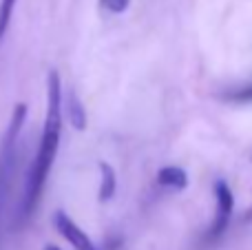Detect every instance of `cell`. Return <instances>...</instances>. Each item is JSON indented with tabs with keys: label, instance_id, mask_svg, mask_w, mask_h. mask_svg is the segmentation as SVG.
<instances>
[{
	"label": "cell",
	"instance_id": "8",
	"mask_svg": "<svg viewBox=\"0 0 252 250\" xmlns=\"http://www.w3.org/2000/svg\"><path fill=\"white\" fill-rule=\"evenodd\" d=\"M223 97L230 102H244V104H252V82L244 84V87L230 89L228 93H223Z\"/></svg>",
	"mask_w": 252,
	"mask_h": 250
},
{
	"label": "cell",
	"instance_id": "1",
	"mask_svg": "<svg viewBox=\"0 0 252 250\" xmlns=\"http://www.w3.org/2000/svg\"><path fill=\"white\" fill-rule=\"evenodd\" d=\"M62 80L58 75V71H51L47 78V115H44V124H42V133H40V142L35 149L33 162L29 166L25 180V193H22V202H20V217H31V213L35 211L42 190L47 186L49 173L53 168L56 162L58 149H60V140H62Z\"/></svg>",
	"mask_w": 252,
	"mask_h": 250
},
{
	"label": "cell",
	"instance_id": "2",
	"mask_svg": "<svg viewBox=\"0 0 252 250\" xmlns=\"http://www.w3.org/2000/svg\"><path fill=\"white\" fill-rule=\"evenodd\" d=\"M213 195H215V213H213V221H210L208 230H206V242L213 244L226 233L228 224L232 219L235 213V195L232 188L228 186L226 180H215L213 182Z\"/></svg>",
	"mask_w": 252,
	"mask_h": 250
},
{
	"label": "cell",
	"instance_id": "5",
	"mask_svg": "<svg viewBox=\"0 0 252 250\" xmlns=\"http://www.w3.org/2000/svg\"><path fill=\"white\" fill-rule=\"evenodd\" d=\"M100 171H102V184H100V202H111L118 193V175L115 168L106 162H100Z\"/></svg>",
	"mask_w": 252,
	"mask_h": 250
},
{
	"label": "cell",
	"instance_id": "7",
	"mask_svg": "<svg viewBox=\"0 0 252 250\" xmlns=\"http://www.w3.org/2000/svg\"><path fill=\"white\" fill-rule=\"evenodd\" d=\"M16 2L18 0H0V40L4 38V33H7V29H9V22H11Z\"/></svg>",
	"mask_w": 252,
	"mask_h": 250
},
{
	"label": "cell",
	"instance_id": "4",
	"mask_svg": "<svg viewBox=\"0 0 252 250\" xmlns=\"http://www.w3.org/2000/svg\"><path fill=\"white\" fill-rule=\"evenodd\" d=\"M157 184L168 190H184L188 186V175L179 166H164L157 173Z\"/></svg>",
	"mask_w": 252,
	"mask_h": 250
},
{
	"label": "cell",
	"instance_id": "3",
	"mask_svg": "<svg viewBox=\"0 0 252 250\" xmlns=\"http://www.w3.org/2000/svg\"><path fill=\"white\" fill-rule=\"evenodd\" d=\"M53 226H56L58 233H60L75 250H100L95 244H93V239L89 237L64 211H58L56 215H53Z\"/></svg>",
	"mask_w": 252,
	"mask_h": 250
},
{
	"label": "cell",
	"instance_id": "10",
	"mask_svg": "<svg viewBox=\"0 0 252 250\" xmlns=\"http://www.w3.org/2000/svg\"><path fill=\"white\" fill-rule=\"evenodd\" d=\"M44 250H60L58 246H51V244H49V246H44Z\"/></svg>",
	"mask_w": 252,
	"mask_h": 250
},
{
	"label": "cell",
	"instance_id": "6",
	"mask_svg": "<svg viewBox=\"0 0 252 250\" xmlns=\"http://www.w3.org/2000/svg\"><path fill=\"white\" fill-rule=\"evenodd\" d=\"M66 111H69V120H71V124H73L75 128H80V131H84V128H87V111H84L82 102H80V97L75 95L73 91L69 93Z\"/></svg>",
	"mask_w": 252,
	"mask_h": 250
},
{
	"label": "cell",
	"instance_id": "9",
	"mask_svg": "<svg viewBox=\"0 0 252 250\" xmlns=\"http://www.w3.org/2000/svg\"><path fill=\"white\" fill-rule=\"evenodd\" d=\"M130 0H100V7L109 13H124L128 9Z\"/></svg>",
	"mask_w": 252,
	"mask_h": 250
}]
</instances>
